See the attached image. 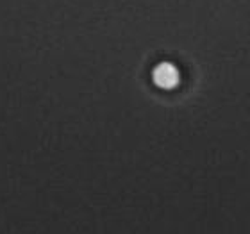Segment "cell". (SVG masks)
<instances>
[{
	"mask_svg": "<svg viewBox=\"0 0 250 234\" xmlns=\"http://www.w3.org/2000/svg\"><path fill=\"white\" fill-rule=\"evenodd\" d=\"M152 81L156 86L163 89H170L177 86L179 83V70L173 66L172 63H159L154 72H152Z\"/></svg>",
	"mask_w": 250,
	"mask_h": 234,
	"instance_id": "obj_1",
	"label": "cell"
}]
</instances>
